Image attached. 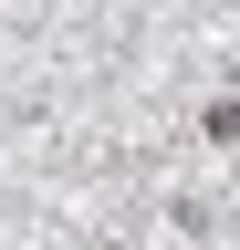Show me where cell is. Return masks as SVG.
Returning a JSON list of instances; mask_svg holds the SVG:
<instances>
[{
  "mask_svg": "<svg viewBox=\"0 0 240 250\" xmlns=\"http://www.w3.org/2000/svg\"><path fill=\"white\" fill-rule=\"evenodd\" d=\"M209 136H240V94H230V104H219V115H209Z\"/></svg>",
  "mask_w": 240,
  "mask_h": 250,
  "instance_id": "obj_1",
  "label": "cell"
}]
</instances>
